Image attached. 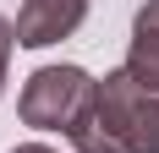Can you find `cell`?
<instances>
[{
  "mask_svg": "<svg viewBox=\"0 0 159 153\" xmlns=\"http://www.w3.org/2000/svg\"><path fill=\"white\" fill-rule=\"evenodd\" d=\"M143 98V88L126 71L93 82V98L77 115V126L66 137L77 142V153H132V104Z\"/></svg>",
  "mask_w": 159,
  "mask_h": 153,
  "instance_id": "obj_1",
  "label": "cell"
},
{
  "mask_svg": "<svg viewBox=\"0 0 159 153\" xmlns=\"http://www.w3.org/2000/svg\"><path fill=\"white\" fill-rule=\"evenodd\" d=\"M93 98V76L77 71V66H44V71L28 76L22 88V120L39 126V131H71L77 115Z\"/></svg>",
  "mask_w": 159,
  "mask_h": 153,
  "instance_id": "obj_2",
  "label": "cell"
},
{
  "mask_svg": "<svg viewBox=\"0 0 159 153\" xmlns=\"http://www.w3.org/2000/svg\"><path fill=\"white\" fill-rule=\"evenodd\" d=\"M82 11H88V0H22V11H16V44H28V49L55 44V38H66L82 22Z\"/></svg>",
  "mask_w": 159,
  "mask_h": 153,
  "instance_id": "obj_3",
  "label": "cell"
},
{
  "mask_svg": "<svg viewBox=\"0 0 159 153\" xmlns=\"http://www.w3.org/2000/svg\"><path fill=\"white\" fill-rule=\"evenodd\" d=\"M126 76L143 93H159V0H148L137 22H132V55H126Z\"/></svg>",
  "mask_w": 159,
  "mask_h": 153,
  "instance_id": "obj_4",
  "label": "cell"
},
{
  "mask_svg": "<svg viewBox=\"0 0 159 153\" xmlns=\"http://www.w3.org/2000/svg\"><path fill=\"white\" fill-rule=\"evenodd\" d=\"M132 153H159V93L132 104Z\"/></svg>",
  "mask_w": 159,
  "mask_h": 153,
  "instance_id": "obj_5",
  "label": "cell"
},
{
  "mask_svg": "<svg viewBox=\"0 0 159 153\" xmlns=\"http://www.w3.org/2000/svg\"><path fill=\"white\" fill-rule=\"evenodd\" d=\"M11 44H16V28L0 16V88H6V60H11Z\"/></svg>",
  "mask_w": 159,
  "mask_h": 153,
  "instance_id": "obj_6",
  "label": "cell"
},
{
  "mask_svg": "<svg viewBox=\"0 0 159 153\" xmlns=\"http://www.w3.org/2000/svg\"><path fill=\"white\" fill-rule=\"evenodd\" d=\"M11 153H55V148H39V142H28V148H11Z\"/></svg>",
  "mask_w": 159,
  "mask_h": 153,
  "instance_id": "obj_7",
  "label": "cell"
}]
</instances>
